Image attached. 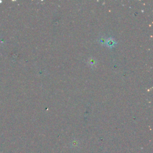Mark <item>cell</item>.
I'll return each instance as SVG.
<instances>
[{"label":"cell","instance_id":"6da1fadb","mask_svg":"<svg viewBox=\"0 0 153 153\" xmlns=\"http://www.w3.org/2000/svg\"><path fill=\"white\" fill-rule=\"evenodd\" d=\"M105 44H106L108 47H111L114 46V45L116 44V42H115L114 40L111 39V38H109V39L105 40Z\"/></svg>","mask_w":153,"mask_h":153},{"label":"cell","instance_id":"7a4b0ae2","mask_svg":"<svg viewBox=\"0 0 153 153\" xmlns=\"http://www.w3.org/2000/svg\"><path fill=\"white\" fill-rule=\"evenodd\" d=\"M88 63L91 66H94L96 65V62L95 59H93V58H89L88 60Z\"/></svg>","mask_w":153,"mask_h":153}]
</instances>
